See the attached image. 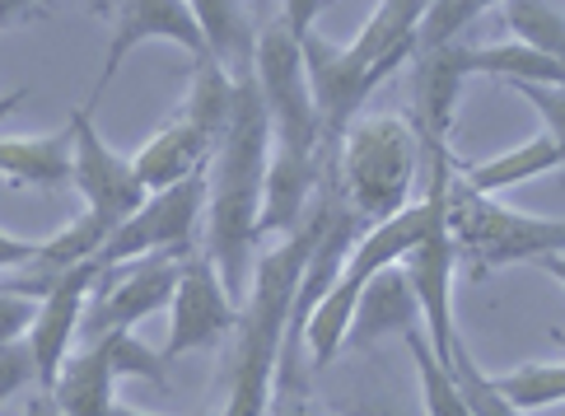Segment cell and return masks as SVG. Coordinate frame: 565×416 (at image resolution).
<instances>
[{
    "label": "cell",
    "mask_w": 565,
    "mask_h": 416,
    "mask_svg": "<svg viewBox=\"0 0 565 416\" xmlns=\"http://www.w3.org/2000/svg\"><path fill=\"white\" fill-rule=\"evenodd\" d=\"M234 104H238V81L215 62V56H196L183 117L196 122L220 146L225 141V131H230V122H234Z\"/></svg>",
    "instance_id": "44dd1931"
},
{
    "label": "cell",
    "mask_w": 565,
    "mask_h": 416,
    "mask_svg": "<svg viewBox=\"0 0 565 416\" xmlns=\"http://www.w3.org/2000/svg\"><path fill=\"white\" fill-rule=\"evenodd\" d=\"M257 89L262 104H267V122H271V150L286 154H305V160H318V104L309 89V71H305V47L290 33L286 19H271V24L257 29Z\"/></svg>",
    "instance_id": "5b68a950"
},
{
    "label": "cell",
    "mask_w": 565,
    "mask_h": 416,
    "mask_svg": "<svg viewBox=\"0 0 565 416\" xmlns=\"http://www.w3.org/2000/svg\"><path fill=\"white\" fill-rule=\"evenodd\" d=\"M267 154H271V122L262 104L257 75L238 81V104L225 141L211 160V202H206V257L215 263L220 281L238 305L248 300V267L257 248L262 221V188H267Z\"/></svg>",
    "instance_id": "6da1fadb"
},
{
    "label": "cell",
    "mask_w": 565,
    "mask_h": 416,
    "mask_svg": "<svg viewBox=\"0 0 565 416\" xmlns=\"http://www.w3.org/2000/svg\"><path fill=\"white\" fill-rule=\"evenodd\" d=\"M140 43H173L192 56H206V38H201V24H196L188 0H117L113 6V38H108L94 98L113 85V75L122 71V62Z\"/></svg>",
    "instance_id": "8fae6325"
},
{
    "label": "cell",
    "mask_w": 565,
    "mask_h": 416,
    "mask_svg": "<svg viewBox=\"0 0 565 416\" xmlns=\"http://www.w3.org/2000/svg\"><path fill=\"white\" fill-rule=\"evenodd\" d=\"M322 10H328V0H280V19L290 24L295 38L313 33V19H318Z\"/></svg>",
    "instance_id": "e575fe53"
},
{
    "label": "cell",
    "mask_w": 565,
    "mask_h": 416,
    "mask_svg": "<svg viewBox=\"0 0 565 416\" xmlns=\"http://www.w3.org/2000/svg\"><path fill=\"white\" fill-rule=\"evenodd\" d=\"M43 6H47V0H0V33L38 19V14H43Z\"/></svg>",
    "instance_id": "8d00e7d4"
},
{
    "label": "cell",
    "mask_w": 565,
    "mask_h": 416,
    "mask_svg": "<svg viewBox=\"0 0 565 416\" xmlns=\"http://www.w3.org/2000/svg\"><path fill=\"white\" fill-rule=\"evenodd\" d=\"M71 160H75L71 127L52 136H6L0 141V178L10 188H43V192L66 188Z\"/></svg>",
    "instance_id": "ac0fdd59"
},
{
    "label": "cell",
    "mask_w": 565,
    "mask_h": 416,
    "mask_svg": "<svg viewBox=\"0 0 565 416\" xmlns=\"http://www.w3.org/2000/svg\"><path fill=\"white\" fill-rule=\"evenodd\" d=\"M201 38H206V56H215L234 81H248L253 71V56H257V29L244 10V0H188Z\"/></svg>",
    "instance_id": "d6986e66"
},
{
    "label": "cell",
    "mask_w": 565,
    "mask_h": 416,
    "mask_svg": "<svg viewBox=\"0 0 565 416\" xmlns=\"http://www.w3.org/2000/svg\"><path fill=\"white\" fill-rule=\"evenodd\" d=\"M462 38L458 43H444L430 52H416V108H420V141H444L454 122V104L458 89L468 81V66H462Z\"/></svg>",
    "instance_id": "2e32d148"
},
{
    "label": "cell",
    "mask_w": 565,
    "mask_h": 416,
    "mask_svg": "<svg viewBox=\"0 0 565 416\" xmlns=\"http://www.w3.org/2000/svg\"><path fill=\"white\" fill-rule=\"evenodd\" d=\"M29 384H38V361L29 351V337L24 342H6L0 346V407H6L14 393H24Z\"/></svg>",
    "instance_id": "f546056e"
},
{
    "label": "cell",
    "mask_w": 565,
    "mask_h": 416,
    "mask_svg": "<svg viewBox=\"0 0 565 416\" xmlns=\"http://www.w3.org/2000/svg\"><path fill=\"white\" fill-rule=\"evenodd\" d=\"M337 178L351 211L365 225H379L412 202V188L420 178V131L407 117L379 113L355 117L341 136Z\"/></svg>",
    "instance_id": "3957f363"
},
{
    "label": "cell",
    "mask_w": 565,
    "mask_h": 416,
    "mask_svg": "<svg viewBox=\"0 0 565 416\" xmlns=\"http://www.w3.org/2000/svg\"><path fill=\"white\" fill-rule=\"evenodd\" d=\"M529 104L542 113V122H547V136L561 146V160H565V85H514Z\"/></svg>",
    "instance_id": "1f68e13d"
},
{
    "label": "cell",
    "mask_w": 565,
    "mask_h": 416,
    "mask_svg": "<svg viewBox=\"0 0 565 416\" xmlns=\"http://www.w3.org/2000/svg\"><path fill=\"white\" fill-rule=\"evenodd\" d=\"M24 416H62V407H56V398H52L47 388H38L33 398L24 403Z\"/></svg>",
    "instance_id": "74e56055"
},
{
    "label": "cell",
    "mask_w": 565,
    "mask_h": 416,
    "mask_svg": "<svg viewBox=\"0 0 565 416\" xmlns=\"http://www.w3.org/2000/svg\"><path fill=\"white\" fill-rule=\"evenodd\" d=\"M407 355H412V365H416V384H420V407H426V416H472L468 412V403H462V393H458V384H454V374H449V365L435 355V346H430V337L420 332V328H412L407 337Z\"/></svg>",
    "instance_id": "d4e9b609"
},
{
    "label": "cell",
    "mask_w": 565,
    "mask_h": 416,
    "mask_svg": "<svg viewBox=\"0 0 565 416\" xmlns=\"http://www.w3.org/2000/svg\"><path fill=\"white\" fill-rule=\"evenodd\" d=\"M537 267L547 271V276H556V281L565 286V253H547V257H537Z\"/></svg>",
    "instance_id": "f35d334b"
},
{
    "label": "cell",
    "mask_w": 565,
    "mask_h": 416,
    "mask_svg": "<svg viewBox=\"0 0 565 416\" xmlns=\"http://www.w3.org/2000/svg\"><path fill=\"white\" fill-rule=\"evenodd\" d=\"M454 263H458V244L449 234V211L435 215V225L426 230L407 257H402V271L412 276L416 286V300H420V313H426V337L439 361H449V351L458 342L454 332Z\"/></svg>",
    "instance_id": "4fadbf2b"
},
{
    "label": "cell",
    "mask_w": 565,
    "mask_h": 416,
    "mask_svg": "<svg viewBox=\"0 0 565 416\" xmlns=\"http://www.w3.org/2000/svg\"><path fill=\"white\" fill-rule=\"evenodd\" d=\"M267 416H337V412L313 403L309 393H305V374H299V380H276Z\"/></svg>",
    "instance_id": "836d02e7"
},
{
    "label": "cell",
    "mask_w": 565,
    "mask_h": 416,
    "mask_svg": "<svg viewBox=\"0 0 565 416\" xmlns=\"http://www.w3.org/2000/svg\"><path fill=\"white\" fill-rule=\"evenodd\" d=\"M337 416H426V407L407 403L402 393H393L388 384L374 388V393H360L355 403H332Z\"/></svg>",
    "instance_id": "4dcf8cb0"
},
{
    "label": "cell",
    "mask_w": 565,
    "mask_h": 416,
    "mask_svg": "<svg viewBox=\"0 0 565 416\" xmlns=\"http://www.w3.org/2000/svg\"><path fill=\"white\" fill-rule=\"evenodd\" d=\"M504 6V0H430L426 19H420V33H416V52H430L444 43H458L468 33L472 19H481L487 10Z\"/></svg>",
    "instance_id": "83f0119b"
},
{
    "label": "cell",
    "mask_w": 565,
    "mask_h": 416,
    "mask_svg": "<svg viewBox=\"0 0 565 416\" xmlns=\"http://www.w3.org/2000/svg\"><path fill=\"white\" fill-rule=\"evenodd\" d=\"M449 234L458 253L472 257L477 276L565 253V215H529L519 206H500L495 196L468 192L458 183V173L449 178Z\"/></svg>",
    "instance_id": "277c9868"
},
{
    "label": "cell",
    "mask_w": 565,
    "mask_h": 416,
    "mask_svg": "<svg viewBox=\"0 0 565 416\" xmlns=\"http://www.w3.org/2000/svg\"><path fill=\"white\" fill-rule=\"evenodd\" d=\"M556 342H561V351H565V332H556Z\"/></svg>",
    "instance_id": "b9f144b4"
},
{
    "label": "cell",
    "mask_w": 565,
    "mask_h": 416,
    "mask_svg": "<svg viewBox=\"0 0 565 416\" xmlns=\"http://www.w3.org/2000/svg\"><path fill=\"white\" fill-rule=\"evenodd\" d=\"M552 169H565L561 160V146L552 141L547 131L533 136V141H523L514 150L495 154V160H481V164H462L458 169V183L468 192H481V196H495V192H510L519 183H529L537 173H552Z\"/></svg>",
    "instance_id": "ffe728a7"
},
{
    "label": "cell",
    "mask_w": 565,
    "mask_h": 416,
    "mask_svg": "<svg viewBox=\"0 0 565 416\" xmlns=\"http://www.w3.org/2000/svg\"><path fill=\"white\" fill-rule=\"evenodd\" d=\"M113 384H117V370H113L108 342L94 337V342H85V351H75L62 365L47 393L62 407V416H113V403H117Z\"/></svg>",
    "instance_id": "e0dca14e"
},
{
    "label": "cell",
    "mask_w": 565,
    "mask_h": 416,
    "mask_svg": "<svg viewBox=\"0 0 565 416\" xmlns=\"http://www.w3.org/2000/svg\"><path fill=\"white\" fill-rule=\"evenodd\" d=\"M420 323H426V313H420L412 276L402 271V263L383 267L379 276H370V286L360 290L355 319H351L347 346H341V351H370V346L383 342V337H407Z\"/></svg>",
    "instance_id": "5bb4252c"
},
{
    "label": "cell",
    "mask_w": 565,
    "mask_h": 416,
    "mask_svg": "<svg viewBox=\"0 0 565 416\" xmlns=\"http://www.w3.org/2000/svg\"><path fill=\"white\" fill-rule=\"evenodd\" d=\"M113 416H150V412H136V407H122V403H113Z\"/></svg>",
    "instance_id": "60d3db41"
},
{
    "label": "cell",
    "mask_w": 565,
    "mask_h": 416,
    "mask_svg": "<svg viewBox=\"0 0 565 416\" xmlns=\"http://www.w3.org/2000/svg\"><path fill=\"white\" fill-rule=\"evenodd\" d=\"M38 305L33 295H14V290H0V346L6 342H24V332L38 319Z\"/></svg>",
    "instance_id": "d6a6232c"
},
{
    "label": "cell",
    "mask_w": 565,
    "mask_h": 416,
    "mask_svg": "<svg viewBox=\"0 0 565 416\" xmlns=\"http://www.w3.org/2000/svg\"><path fill=\"white\" fill-rule=\"evenodd\" d=\"M211 160H215V141L178 113L173 122L159 127L146 141V150L136 154V173H140V183H146V192H159V188L183 183V178L206 173Z\"/></svg>",
    "instance_id": "9a60e30c"
},
{
    "label": "cell",
    "mask_w": 565,
    "mask_h": 416,
    "mask_svg": "<svg viewBox=\"0 0 565 416\" xmlns=\"http://www.w3.org/2000/svg\"><path fill=\"white\" fill-rule=\"evenodd\" d=\"M449 374H454V384H458V393H462V403H468V412L472 416H523L504 393L495 388V380L487 370H481L472 355H468V346H462V337L454 342V351H449Z\"/></svg>",
    "instance_id": "4316f807"
},
{
    "label": "cell",
    "mask_w": 565,
    "mask_h": 416,
    "mask_svg": "<svg viewBox=\"0 0 565 416\" xmlns=\"http://www.w3.org/2000/svg\"><path fill=\"white\" fill-rule=\"evenodd\" d=\"M495 388L510 398L519 412H542L565 403V361H537V365H519L510 374H500Z\"/></svg>",
    "instance_id": "484cf974"
},
{
    "label": "cell",
    "mask_w": 565,
    "mask_h": 416,
    "mask_svg": "<svg viewBox=\"0 0 565 416\" xmlns=\"http://www.w3.org/2000/svg\"><path fill=\"white\" fill-rule=\"evenodd\" d=\"M104 342H108V355H113V370H117V380L122 374H131V380H146L154 388H169V374H164V355L150 351L131 328H117V332H104Z\"/></svg>",
    "instance_id": "f1b7e54d"
},
{
    "label": "cell",
    "mask_w": 565,
    "mask_h": 416,
    "mask_svg": "<svg viewBox=\"0 0 565 416\" xmlns=\"http://www.w3.org/2000/svg\"><path fill=\"white\" fill-rule=\"evenodd\" d=\"M238 328V300L225 290L220 271L206 253H188L183 271H178V290H173V323H169V342H164V361H178L188 351H211L220 342H230Z\"/></svg>",
    "instance_id": "30bf717a"
},
{
    "label": "cell",
    "mask_w": 565,
    "mask_h": 416,
    "mask_svg": "<svg viewBox=\"0 0 565 416\" xmlns=\"http://www.w3.org/2000/svg\"><path fill=\"white\" fill-rule=\"evenodd\" d=\"M462 66L468 75H495L510 85H565V71L552 56L533 52L529 43H491V47H462Z\"/></svg>",
    "instance_id": "7402d4cb"
},
{
    "label": "cell",
    "mask_w": 565,
    "mask_h": 416,
    "mask_svg": "<svg viewBox=\"0 0 565 416\" xmlns=\"http://www.w3.org/2000/svg\"><path fill=\"white\" fill-rule=\"evenodd\" d=\"M98 271H104L98 257L62 271V281H56L43 295V305H38V319L29 328V351L38 361V388H52L62 365L71 361V346L79 337V323H85V305H89V290L98 281Z\"/></svg>",
    "instance_id": "7c38bea8"
},
{
    "label": "cell",
    "mask_w": 565,
    "mask_h": 416,
    "mask_svg": "<svg viewBox=\"0 0 565 416\" xmlns=\"http://www.w3.org/2000/svg\"><path fill=\"white\" fill-rule=\"evenodd\" d=\"M43 239H19V234H6L0 230V271H14V267H29Z\"/></svg>",
    "instance_id": "d590c367"
},
{
    "label": "cell",
    "mask_w": 565,
    "mask_h": 416,
    "mask_svg": "<svg viewBox=\"0 0 565 416\" xmlns=\"http://www.w3.org/2000/svg\"><path fill=\"white\" fill-rule=\"evenodd\" d=\"M206 202H211L206 173L150 192L146 206H140L131 221H122L113 230V239L104 244V253H98V267H117V263L150 257V253H178V257L196 253L192 239H196L201 215H206Z\"/></svg>",
    "instance_id": "8992f818"
},
{
    "label": "cell",
    "mask_w": 565,
    "mask_h": 416,
    "mask_svg": "<svg viewBox=\"0 0 565 416\" xmlns=\"http://www.w3.org/2000/svg\"><path fill=\"white\" fill-rule=\"evenodd\" d=\"M305 47V71H309V89H313V104H318V127H322V141H318V160L341 150V136L360 117V104L388 81V71H374V66H360L351 62L347 47L328 43L318 33L299 38Z\"/></svg>",
    "instance_id": "ba28073f"
},
{
    "label": "cell",
    "mask_w": 565,
    "mask_h": 416,
    "mask_svg": "<svg viewBox=\"0 0 565 416\" xmlns=\"http://www.w3.org/2000/svg\"><path fill=\"white\" fill-rule=\"evenodd\" d=\"M500 14L519 43L552 56V62L565 71V10L556 0H504Z\"/></svg>",
    "instance_id": "cb8c5ba5"
},
{
    "label": "cell",
    "mask_w": 565,
    "mask_h": 416,
    "mask_svg": "<svg viewBox=\"0 0 565 416\" xmlns=\"http://www.w3.org/2000/svg\"><path fill=\"white\" fill-rule=\"evenodd\" d=\"M178 271H183V257L178 253H150V257H131V263L104 267L89 290L79 337L94 342V337L117 332V328H136L140 319H150V313L173 305Z\"/></svg>",
    "instance_id": "52a82bcc"
},
{
    "label": "cell",
    "mask_w": 565,
    "mask_h": 416,
    "mask_svg": "<svg viewBox=\"0 0 565 416\" xmlns=\"http://www.w3.org/2000/svg\"><path fill=\"white\" fill-rule=\"evenodd\" d=\"M318 202L309 215L299 221V230L286 234V244L267 248L253 263V286L248 300L238 305V328H234V355H230V393L220 416H267L271 407V388H276V370H280V346L295 319V295L305 281L309 253L318 239Z\"/></svg>",
    "instance_id": "7a4b0ae2"
},
{
    "label": "cell",
    "mask_w": 565,
    "mask_h": 416,
    "mask_svg": "<svg viewBox=\"0 0 565 416\" xmlns=\"http://www.w3.org/2000/svg\"><path fill=\"white\" fill-rule=\"evenodd\" d=\"M113 221H104L98 211H85V215H75V221L66 230H56L52 239H43V248H38L33 257V267L38 271H47V276H62L79 263H94L98 253H104V244L113 239Z\"/></svg>",
    "instance_id": "603a6c76"
},
{
    "label": "cell",
    "mask_w": 565,
    "mask_h": 416,
    "mask_svg": "<svg viewBox=\"0 0 565 416\" xmlns=\"http://www.w3.org/2000/svg\"><path fill=\"white\" fill-rule=\"evenodd\" d=\"M71 141H75V160H71V183L85 196V206L98 211L104 221L122 225L146 206V183L136 173V154H117L94 127L89 108L71 113Z\"/></svg>",
    "instance_id": "9c48e42d"
},
{
    "label": "cell",
    "mask_w": 565,
    "mask_h": 416,
    "mask_svg": "<svg viewBox=\"0 0 565 416\" xmlns=\"http://www.w3.org/2000/svg\"><path fill=\"white\" fill-rule=\"evenodd\" d=\"M24 98H29V89H10V94H0V122H6V117H10L19 104H24Z\"/></svg>",
    "instance_id": "ab89813d"
}]
</instances>
